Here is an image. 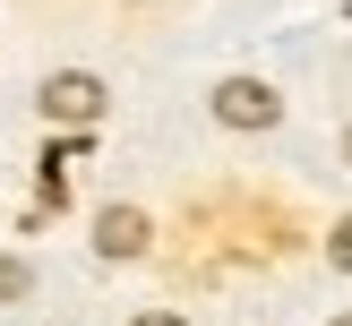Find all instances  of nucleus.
Here are the masks:
<instances>
[{"label": "nucleus", "mask_w": 352, "mask_h": 326, "mask_svg": "<svg viewBox=\"0 0 352 326\" xmlns=\"http://www.w3.org/2000/svg\"><path fill=\"white\" fill-rule=\"evenodd\" d=\"M43 120H60V129H95V120H103V78H86V69L43 78Z\"/></svg>", "instance_id": "obj_1"}, {"label": "nucleus", "mask_w": 352, "mask_h": 326, "mask_svg": "<svg viewBox=\"0 0 352 326\" xmlns=\"http://www.w3.org/2000/svg\"><path fill=\"white\" fill-rule=\"evenodd\" d=\"M215 120L223 129H275V120H284V95L258 86V78H223L215 86Z\"/></svg>", "instance_id": "obj_2"}, {"label": "nucleus", "mask_w": 352, "mask_h": 326, "mask_svg": "<svg viewBox=\"0 0 352 326\" xmlns=\"http://www.w3.org/2000/svg\"><path fill=\"white\" fill-rule=\"evenodd\" d=\"M95 249L103 257H138L146 249V215H138V206H103L95 215Z\"/></svg>", "instance_id": "obj_3"}, {"label": "nucleus", "mask_w": 352, "mask_h": 326, "mask_svg": "<svg viewBox=\"0 0 352 326\" xmlns=\"http://www.w3.org/2000/svg\"><path fill=\"white\" fill-rule=\"evenodd\" d=\"M26 292H34V266L26 257H0V301H26Z\"/></svg>", "instance_id": "obj_4"}, {"label": "nucleus", "mask_w": 352, "mask_h": 326, "mask_svg": "<svg viewBox=\"0 0 352 326\" xmlns=\"http://www.w3.org/2000/svg\"><path fill=\"white\" fill-rule=\"evenodd\" d=\"M327 257H336V266L352 275V223H336V240H327Z\"/></svg>", "instance_id": "obj_5"}, {"label": "nucleus", "mask_w": 352, "mask_h": 326, "mask_svg": "<svg viewBox=\"0 0 352 326\" xmlns=\"http://www.w3.org/2000/svg\"><path fill=\"white\" fill-rule=\"evenodd\" d=\"M129 326H189V318H172V309H146V318H129Z\"/></svg>", "instance_id": "obj_6"}, {"label": "nucleus", "mask_w": 352, "mask_h": 326, "mask_svg": "<svg viewBox=\"0 0 352 326\" xmlns=\"http://www.w3.org/2000/svg\"><path fill=\"white\" fill-rule=\"evenodd\" d=\"M344 163H352V129H344Z\"/></svg>", "instance_id": "obj_7"}, {"label": "nucleus", "mask_w": 352, "mask_h": 326, "mask_svg": "<svg viewBox=\"0 0 352 326\" xmlns=\"http://www.w3.org/2000/svg\"><path fill=\"white\" fill-rule=\"evenodd\" d=\"M327 326H352V318H327Z\"/></svg>", "instance_id": "obj_8"}]
</instances>
